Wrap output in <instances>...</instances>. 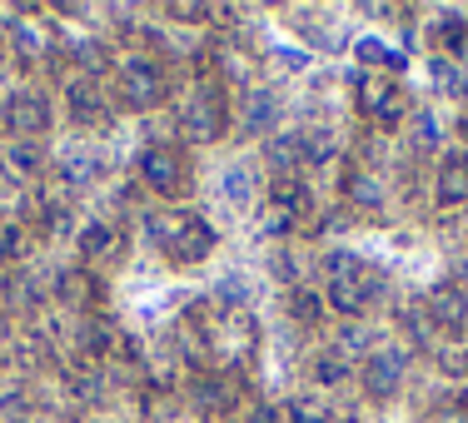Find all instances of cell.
Instances as JSON below:
<instances>
[{
    "mask_svg": "<svg viewBox=\"0 0 468 423\" xmlns=\"http://www.w3.org/2000/svg\"><path fill=\"white\" fill-rule=\"evenodd\" d=\"M150 239L160 244L170 259H205L209 249H215V229L205 225L199 215H165V219H150Z\"/></svg>",
    "mask_w": 468,
    "mask_h": 423,
    "instance_id": "obj_1",
    "label": "cell"
},
{
    "mask_svg": "<svg viewBox=\"0 0 468 423\" xmlns=\"http://www.w3.org/2000/svg\"><path fill=\"white\" fill-rule=\"evenodd\" d=\"M180 125H185V135L195 140V144H215L219 135H225L229 105H225V95H219V85H199V90L185 100Z\"/></svg>",
    "mask_w": 468,
    "mask_h": 423,
    "instance_id": "obj_2",
    "label": "cell"
},
{
    "mask_svg": "<svg viewBox=\"0 0 468 423\" xmlns=\"http://www.w3.org/2000/svg\"><path fill=\"white\" fill-rule=\"evenodd\" d=\"M0 125H5L16 140H36V135H46V130H50V105H46V95H30V90L10 95V100H5V110H0Z\"/></svg>",
    "mask_w": 468,
    "mask_h": 423,
    "instance_id": "obj_3",
    "label": "cell"
},
{
    "mask_svg": "<svg viewBox=\"0 0 468 423\" xmlns=\"http://www.w3.org/2000/svg\"><path fill=\"white\" fill-rule=\"evenodd\" d=\"M160 90H165L160 65H150V60H125V65H120V80H115L120 105H130V110H150L154 100H160Z\"/></svg>",
    "mask_w": 468,
    "mask_h": 423,
    "instance_id": "obj_4",
    "label": "cell"
},
{
    "mask_svg": "<svg viewBox=\"0 0 468 423\" xmlns=\"http://www.w3.org/2000/svg\"><path fill=\"white\" fill-rule=\"evenodd\" d=\"M378 294H384V280H378L369 264H359V270L344 274V280H329V304L344 309V314H359V309H369Z\"/></svg>",
    "mask_w": 468,
    "mask_h": 423,
    "instance_id": "obj_5",
    "label": "cell"
},
{
    "mask_svg": "<svg viewBox=\"0 0 468 423\" xmlns=\"http://www.w3.org/2000/svg\"><path fill=\"white\" fill-rule=\"evenodd\" d=\"M140 180L150 189H160V195H175V189L185 185V160L170 144H150V150L140 154Z\"/></svg>",
    "mask_w": 468,
    "mask_h": 423,
    "instance_id": "obj_6",
    "label": "cell"
},
{
    "mask_svg": "<svg viewBox=\"0 0 468 423\" xmlns=\"http://www.w3.org/2000/svg\"><path fill=\"white\" fill-rule=\"evenodd\" d=\"M423 314H429V324L433 329H443V333H459L468 324V294L459 284H439L429 299H423Z\"/></svg>",
    "mask_w": 468,
    "mask_h": 423,
    "instance_id": "obj_7",
    "label": "cell"
},
{
    "mask_svg": "<svg viewBox=\"0 0 468 423\" xmlns=\"http://www.w3.org/2000/svg\"><path fill=\"white\" fill-rule=\"evenodd\" d=\"M399 378H404V359H399L394 349L369 354V364H364V388H369V398H394Z\"/></svg>",
    "mask_w": 468,
    "mask_h": 423,
    "instance_id": "obj_8",
    "label": "cell"
},
{
    "mask_svg": "<svg viewBox=\"0 0 468 423\" xmlns=\"http://www.w3.org/2000/svg\"><path fill=\"white\" fill-rule=\"evenodd\" d=\"M65 100H70V115L80 120V125H95V120H105V90H100L90 75H75V80L65 85Z\"/></svg>",
    "mask_w": 468,
    "mask_h": 423,
    "instance_id": "obj_9",
    "label": "cell"
},
{
    "mask_svg": "<svg viewBox=\"0 0 468 423\" xmlns=\"http://www.w3.org/2000/svg\"><path fill=\"white\" fill-rule=\"evenodd\" d=\"M0 164H5L16 180H36V174L46 170V150H40L36 140H10L5 150H0Z\"/></svg>",
    "mask_w": 468,
    "mask_h": 423,
    "instance_id": "obj_10",
    "label": "cell"
},
{
    "mask_svg": "<svg viewBox=\"0 0 468 423\" xmlns=\"http://www.w3.org/2000/svg\"><path fill=\"white\" fill-rule=\"evenodd\" d=\"M274 215H284L289 225L309 215V185L299 180V174H284V180H274Z\"/></svg>",
    "mask_w": 468,
    "mask_h": 423,
    "instance_id": "obj_11",
    "label": "cell"
},
{
    "mask_svg": "<svg viewBox=\"0 0 468 423\" xmlns=\"http://www.w3.org/2000/svg\"><path fill=\"white\" fill-rule=\"evenodd\" d=\"M439 199L443 205H463L468 199V154H449L439 164Z\"/></svg>",
    "mask_w": 468,
    "mask_h": 423,
    "instance_id": "obj_12",
    "label": "cell"
},
{
    "mask_svg": "<svg viewBox=\"0 0 468 423\" xmlns=\"http://www.w3.org/2000/svg\"><path fill=\"white\" fill-rule=\"evenodd\" d=\"M364 100H369V110L384 125H399L404 120V95L399 90H388V85H378V80H364Z\"/></svg>",
    "mask_w": 468,
    "mask_h": 423,
    "instance_id": "obj_13",
    "label": "cell"
},
{
    "mask_svg": "<svg viewBox=\"0 0 468 423\" xmlns=\"http://www.w3.org/2000/svg\"><path fill=\"white\" fill-rule=\"evenodd\" d=\"M274 115H280L274 95H250V100H244V110H239V120H244V130H250V135H264V130L274 125Z\"/></svg>",
    "mask_w": 468,
    "mask_h": 423,
    "instance_id": "obj_14",
    "label": "cell"
},
{
    "mask_svg": "<svg viewBox=\"0 0 468 423\" xmlns=\"http://www.w3.org/2000/svg\"><path fill=\"white\" fill-rule=\"evenodd\" d=\"M75 249H80V259H105V254L115 249V225H100V219H95V225H85Z\"/></svg>",
    "mask_w": 468,
    "mask_h": 423,
    "instance_id": "obj_15",
    "label": "cell"
},
{
    "mask_svg": "<svg viewBox=\"0 0 468 423\" xmlns=\"http://www.w3.org/2000/svg\"><path fill=\"white\" fill-rule=\"evenodd\" d=\"M344 195H349L354 205H364V209L384 205V189H378V180H374V174H364V170H354L349 180H344Z\"/></svg>",
    "mask_w": 468,
    "mask_h": 423,
    "instance_id": "obj_16",
    "label": "cell"
},
{
    "mask_svg": "<svg viewBox=\"0 0 468 423\" xmlns=\"http://www.w3.org/2000/svg\"><path fill=\"white\" fill-rule=\"evenodd\" d=\"M270 164L280 170V180H284V174H294L299 164H304V154H299V135H280V140H270Z\"/></svg>",
    "mask_w": 468,
    "mask_h": 423,
    "instance_id": "obj_17",
    "label": "cell"
},
{
    "mask_svg": "<svg viewBox=\"0 0 468 423\" xmlns=\"http://www.w3.org/2000/svg\"><path fill=\"white\" fill-rule=\"evenodd\" d=\"M314 378H319V384H334V388H339V384H349V378H354V364L349 359H344V354H319V359H314Z\"/></svg>",
    "mask_w": 468,
    "mask_h": 423,
    "instance_id": "obj_18",
    "label": "cell"
},
{
    "mask_svg": "<svg viewBox=\"0 0 468 423\" xmlns=\"http://www.w3.org/2000/svg\"><path fill=\"white\" fill-rule=\"evenodd\" d=\"M299 154H304V164H324L334 154V135L329 130H309V135H299Z\"/></svg>",
    "mask_w": 468,
    "mask_h": 423,
    "instance_id": "obj_19",
    "label": "cell"
},
{
    "mask_svg": "<svg viewBox=\"0 0 468 423\" xmlns=\"http://www.w3.org/2000/svg\"><path fill=\"white\" fill-rule=\"evenodd\" d=\"M20 254H26V225H0V264H16Z\"/></svg>",
    "mask_w": 468,
    "mask_h": 423,
    "instance_id": "obj_20",
    "label": "cell"
},
{
    "mask_svg": "<svg viewBox=\"0 0 468 423\" xmlns=\"http://www.w3.org/2000/svg\"><path fill=\"white\" fill-rule=\"evenodd\" d=\"M5 299H10V304H20V309H36L40 304V284L30 280V274H16V280L5 284Z\"/></svg>",
    "mask_w": 468,
    "mask_h": 423,
    "instance_id": "obj_21",
    "label": "cell"
},
{
    "mask_svg": "<svg viewBox=\"0 0 468 423\" xmlns=\"http://www.w3.org/2000/svg\"><path fill=\"white\" fill-rule=\"evenodd\" d=\"M80 339H85V349H90V354H105L110 344H115V329H110L105 319H90V324H80Z\"/></svg>",
    "mask_w": 468,
    "mask_h": 423,
    "instance_id": "obj_22",
    "label": "cell"
},
{
    "mask_svg": "<svg viewBox=\"0 0 468 423\" xmlns=\"http://www.w3.org/2000/svg\"><path fill=\"white\" fill-rule=\"evenodd\" d=\"M369 349V329L364 324H349V329H339V344H334V354H344V359H354V354H364Z\"/></svg>",
    "mask_w": 468,
    "mask_h": 423,
    "instance_id": "obj_23",
    "label": "cell"
},
{
    "mask_svg": "<svg viewBox=\"0 0 468 423\" xmlns=\"http://www.w3.org/2000/svg\"><path fill=\"white\" fill-rule=\"evenodd\" d=\"M60 180H65V185H85V180H95V160H90V154H70V160L60 164Z\"/></svg>",
    "mask_w": 468,
    "mask_h": 423,
    "instance_id": "obj_24",
    "label": "cell"
},
{
    "mask_svg": "<svg viewBox=\"0 0 468 423\" xmlns=\"http://www.w3.org/2000/svg\"><path fill=\"white\" fill-rule=\"evenodd\" d=\"M10 40H16V55H20V60H36V55H40L36 26H10Z\"/></svg>",
    "mask_w": 468,
    "mask_h": 423,
    "instance_id": "obj_25",
    "label": "cell"
},
{
    "mask_svg": "<svg viewBox=\"0 0 468 423\" xmlns=\"http://www.w3.org/2000/svg\"><path fill=\"white\" fill-rule=\"evenodd\" d=\"M225 199L229 205H244V199H250V170H244V164H234L225 174Z\"/></svg>",
    "mask_w": 468,
    "mask_h": 423,
    "instance_id": "obj_26",
    "label": "cell"
},
{
    "mask_svg": "<svg viewBox=\"0 0 468 423\" xmlns=\"http://www.w3.org/2000/svg\"><path fill=\"white\" fill-rule=\"evenodd\" d=\"M195 404L205 408V414H215V408L225 404V384H215V378H199V388H195Z\"/></svg>",
    "mask_w": 468,
    "mask_h": 423,
    "instance_id": "obj_27",
    "label": "cell"
},
{
    "mask_svg": "<svg viewBox=\"0 0 468 423\" xmlns=\"http://www.w3.org/2000/svg\"><path fill=\"white\" fill-rule=\"evenodd\" d=\"M289 423H324V408L314 404V398H294V404L284 408Z\"/></svg>",
    "mask_w": 468,
    "mask_h": 423,
    "instance_id": "obj_28",
    "label": "cell"
},
{
    "mask_svg": "<svg viewBox=\"0 0 468 423\" xmlns=\"http://www.w3.org/2000/svg\"><path fill=\"white\" fill-rule=\"evenodd\" d=\"M75 55L85 60V75H90V80H95V70H105V50H100L95 40H80V46H75Z\"/></svg>",
    "mask_w": 468,
    "mask_h": 423,
    "instance_id": "obj_29",
    "label": "cell"
},
{
    "mask_svg": "<svg viewBox=\"0 0 468 423\" xmlns=\"http://www.w3.org/2000/svg\"><path fill=\"white\" fill-rule=\"evenodd\" d=\"M414 140H419V150H423L429 140H439V125H433L429 115H419V120H414Z\"/></svg>",
    "mask_w": 468,
    "mask_h": 423,
    "instance_id": "obj_30",
    "label": "cell"
},
{
    "mask_svg": "<svg viewBox=\"0 0 468 423\" xmlns=\"http://www.w3.org/2000/svg\"><path fill=\"white\" fill-rule=\"evenodd\" d=\"M294 314L299 319H319V299L314 294H294Z\"/></svg>",
    "mask_w": 468,
    "mask_h": 423,
    "instance_id": "obj_31",
    "label": "cell"
},
{
    "mask_svg": "<svg viewBox=\"0 0 468 423\" xmlns=\"http://www.w3.org/2000/svg\"><path fill=\"white\" fill-rule=\"evenodd\" d=\"M250 423H284V414H280V408H254V414H250Z\"/></svg>",
    "mask_w": 468,
    "mask_h": 423,
    "instance_id": "obj_32",
    "label": "cell"
},
{
    "mask_svg": "<svg viewBox=\"0 0 468 423\" xmlns=\"http://www.w3.org/2000/svg\"><path fill=\"white\" fill-rule=\"evenodd\" d=\"M433 423H463L459 414H439V418H433Z\"/></svg>",
    "mask_w": 468,
    "mask_h": 423,
    "instance_id": "obj_33",
    "label": "cell"
},
{
    "mask_svg": "<svg viewBox=\"0 0 468 423\" xmlns=\"http://www.w3.org/2000/svg\"><path fill=\"white\" fill-rule=\"evenodd\" d=\"M463 135H468V110H463Z\"/></svg>",
    "mask_w": 468,
    "mask_h": 423,
    "instance_id": "obj_34",
    "label": "cell"
},
{
    "mask_svg": "<svg viewBox=\"0 0 468 423\" xmlns=\"http://www.w3.org/2000/svg\"><path fill=\"white\" fill-rule=\"evenodd\" d=\"M0 333H5V324H0Z\"/></svg>",
    "mask_w": 468,
    "mask_h": 423,
    "instance_id": "obj_35",
    "label": "cell"
}]
</instances>
